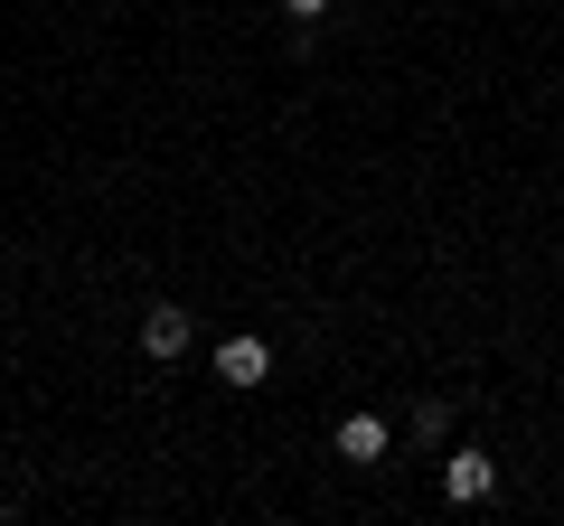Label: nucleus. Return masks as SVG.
Returning <instances> with one entry per match:
<instances>
[{
    "mask_svg": "<svg viewBox=\"0 0 564 526\" xmlns=\"http://www.w3.org/2000/svg\"><path fill=\"white\" fill-rule=\"evenodd\" d=\"M339 461H386V414H348L339 424Z\"/></svg>",
    "mask_w": 564,
    "mask_h": 526,
    "instance_id": "nucleus-4",
    "label": "nucleus"
},
{
    "mask_svg": "<svg viewBox=\"0 0 564 526\" xmlns=\"http://www.w3.org/2000/svg\"><path fill=\"white\" fill-rule=\"evenodd\" d=\"M282 10H292L302 29H311V20H329V0H282Z\"/></svg>",
    "mask_w": 564,
    "mask_h": 526,
    "instance_id": "nucleus-5",
    "label": "nucleus"
},
{
    "mask_svg": "<svg viewBox=\"0 0 564 526\" xmlns=\"http://www.w3.org/2000/svg\"><path fill=\"white\" fill-rule=\"evenodd\" d=\"M217 376L226 385H263V376H273V348H263V339H226L217 348Z\"/></svg>",
    "mask_w": 564,
    "mask_h": 526,
    "instance_id": "nucleus-3",
    "label": "nucleus"
},
{
    "mask_svg": "<svg viewBox=\"0 0 564 526\" xmlns=\"http://www.w3.org/2000/svg\"><path fill=\"white\" fill-rule=\"evenodd\" d=\"M188 339H198V320H188V310L180 302H151V310H141V358H188Z\"/></svg>",
    "mask_w": 564,
    "mask_h": 526,
    "instance_id": "nucleus-1",
    "label": "nucleus"
},
{
    "mask_svg": "<svg viewBox=\"0 0 564 526\" xmlns=\"http://www.w3.org/2000/svg\"><path fill=\"white\" fill-rule=\"evenodd\" d=\"M443 489H452L462 507H480L489 489H499V461H489V451H452V461H443Z\"/></svg>",
    "mask_w": 564,
    "mask_h": 526,
    "instance_id": "nucleus-2",
    "label": "nucleus"
}]
</instances>
